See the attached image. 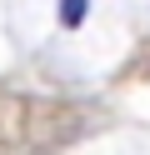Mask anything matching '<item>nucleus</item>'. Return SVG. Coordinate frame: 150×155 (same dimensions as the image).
I'll return each mask as SVG.
<instances>
[{"label": "nucleus", "mask_w": 150, "mask_h": 155, "mask_svg": "<svg viewBox=\"0 0 150 155\" xmlns=\"http://www.w3.org/2000/svg\"><path fill=\"white\" fill-rule=\"evenodd\" d=\"M85 10H90V0H60V25L75 30V25L85 20Z\"/></svg>", "instance_id": "obj_1"}]
</instances>
